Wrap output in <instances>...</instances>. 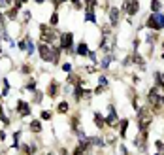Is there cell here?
Here are the masks:
<instances>
[{
    "instance_id": "277c9868",
    "label": "cell",
    "mask_w": 164,
    "mask_h": 155,
    "mask_svg": "<svg viewBox=\"0 0 164 155\" xmlns=\"http://www.w3.org/2000/svg\"><path fill=\"white\" fill-rule=\"evenodd\" d=\"M123 9L128 15H136L138 9H140V4H138V0H127V2L123 4Z\"/></svg>"
},
{
    "instance_id": "f1b7e54d",
    "label": "cell",
    "mask_w": 164,
    "mask_h": 155,
    "mask_svg": "<svg viewBox=\"0 0 164 155\" xmlns=\"http://www.w3.org/2000/svg\"><path fill=\"white\" fill-rule=\"evenodd\" d=\"M19 2H21V4H25V2H27V0H19Z\"/></svg>"
},
{
    "instance_id": "1f68e13d",
    "label": "cell",
    "mask_w": 164,
    "mask_h": 155,
    "mask_svg": "<svg viewBox=\"0 0 164 155\" xmlns=\"http://www.w3.org/2000/svg\"><path fill=\"white\" fill-rule=\"evenodd\" d=\"M47 155H53V153H47Z\"/></svg>"
},
{
    "instance_id": "f546056e",
    "label": "cell",
    "mask_w": 164,
    "mask_h": 155,
    "mask_svg": "<svg viewBox=\"0 0 164 155\" xmlns=\"http://www.w3.org/2000/svg\"><path fill=\"white\" fill-rule=\"evenodd\" d=\"M36 2H38V4H42V2H44V0H36Z\"/></svg>"
},
{
    "instance_id": "7402d4cb",
    "label": "cell",
    "mask_w": 164,
    "mask_h": 155,
    "mask_svg": "<svg viewBox=\"0 0 164 155\" xmlns=\"http://www.w3.org/2000/svg\"><path fill=\"white\" fill-rule=\"evenodd\" d=\"M78 125H79V117H78V115H76V117H72V127L76 129V127H78Z\"/></svg>"
},
{
    "instance_id": "d4e9b609",
    "label": "cell",
    "mask_w": 164,
    "mask_h": 155,
    "mask_svg": "<svg viewBox=\"0 0 164 155\" xmlns=\"http://www.w3.org/2000/svg\"><path fill=\"white\" fill-rule=\"evenodd\" d=\"M72 4L76 6V9H79V8H81V2H79V0H72Z\"/></svg>"
},
{
    "instance_id": "7c38bea8",
    "label": "cell",
    "mask_w": 164,
    "mask_h": 155,
    "mask_svg": "<svg viewBox=\"0 0 164 155\" xmlns=\"http://www.w3.org/2000/svg\"><path fill=\"white\" fill-rule=\"evenodd\" d=\"M30 131H32V132H40V131H42L40 121H32V123H30Z\"/></svg>"
},
{
    "instance_id": "30bf717a",
    "label": "cell",
    "mask_w": 164,
    "mask_h": 155,
    "mask_svg": "<svg viewBox=\"0 0 164 155\" xmlns=\"http://www.w3.org/2000/svg\"><path fill=\"white\" fill-rule=\"evenodd\" d=\"M74 98L76 100H79V98H83V89H81V85H76V89H74Z\"/></svg>"
},
{
    "instance_id": "d6986e66",
    "label": "cell",
    "mask_w": 164,
    "mask_h": 155,
    "mask_svg": "<svg viewBox=\"0 0 164 155\" xmlns=\"http://www.w3.org/2000/svg\"><path fill=\"white\" fill-rule=\"evenodd\" d=\"M109 63H111V57L108 55V57H104V61H102V66H104V68H108V66H109Z\"/></svg>"
},
{
    "instance_id": "484cf974",
    "label": "cell",
    "mask_w": 164,
    "mask_h": 155,
    "mask_svg": "<svg viewBox=\"0 0 164 155\" xmlns=\"http://www.w3.org/2000/svg\"><path fill=\"white\" fill-rule=\"evenodd\" d=\"M49 117H51L49 112H42V119H49Z\"/></svg>"
},
{
    "instance_id": "8992f818",
    "label": "cell",
    "mask_w": 164,
    "mask_h": 155,
    "mask_svg": "<svg viewBox=\"0 0 164 155\" xmlns=\"http://www.w3.org/2000/svg\"><path fill=\"white\" fill-rule=\"evenodd\" d=\"M106 123L109 125V127H117L119 119H117V114H115V110L109 106V114H108V119H106Z\"/></svg>"
},
{
    "instance_id": "5bb4252c",
    "label": "cell",
    "mask_w": 164,
    "mask_h": 155,
    "mask_svg": "<svg viewBox=\"0 0 164 155\" xmlns=\"http://www.w3.org/2000/svg\"><path fill=\"white\" fill-rule=\"evenodd\" d=\"M85 19H87V21H91V23H94V21H96V17H94V11H92V9H87V15H85Z\"/></svg>"
},
{
    "instance_id": "4316f807",
    "label": "cell",
    "mask_w": 164,
    "mask_h": 155,
    "mask_svg": "<svg viewBox=\"0 0 164 155\" xmlns=\"http://www.w3.org/2000/svg\"><path fill=\"white\" fill-rule=\"evenodd\" d=\"M89 59H91V61H96V55L92 53V51H89Z\"/></svg>"
},
{
    "instance_id": "44dd1931",
    "label": "cell",
    "mask_w": 164,
    "mask_h": 155,
    "mask_svg": "<svg viewBox=\"0 0 164 155\" xmlns=\"http://www.w3.org/2000/svg\"><path fill=\"white\" fill-rule=\"evenodd\" d=\"M59 23V13H53L51 15V25H57Z\"/></svg>"
},
{
    "instance_id": "4dcf8cb0",
    "label": "cell",
    "mask_w": 164,
    "mask_h": 155,
    "mask_svg": "<svg viewBox=\"0 0 164 155\" xmlns=\"http://www.w3.org/2000/svg\"><path fill=\"white\" fill-rule=\"evenodd\" d=\"M4 2H6V4H9V2H11V0H4Z\"/></svg>"
},
{
    "instance_id": "83f0119b",
    "label": "cell",
    "mask_w": 164,
    "mask_h": 155,
    "mask_svg": "<svg viewBox=\"0 0 164 155\" xmlns=\"http://www.w3.org/2000/svg\"><path fill=\"white\" fill-rule=\"evenodd\" d=\"M0 27H4V15L0 13Z\"/></svg>"
},
{
    "instance_id": "ac0fdd59",
    "label": "cell",
    "mask_w": 164,
    "mask_h": 155,
    "mask_svg": "<svg viewBox=\"0 0 164 155\" xmlns=\"http://www.w3.org/2000/svg\"><path fill=\"white\" fill-rule=\"evenodd\" d=\"M68 82L70 83H81V80H79V76H76V74H70V76H68Z\"/></svg>"
},
{
    "instance_id": "9a60e30c",
    "label": "cell",
    "mask_w": 164,
    "mask_h": 155,
    "mask_svg": "<svg viewBox=\"0 0 164 155\" xmlns=\"http://www.w3.org/2000/svg\"><path fill=\"white\" fill-rule=\"evenodd\" d=\"M57 110H59L60 114H66V112H68V102H60V104L57 106Z\"/></svg>"
},
{
    "instance_id": "3957f363",
    "label": "cell",
    "mask_w": 164,
    "mask_h": 155,
    "mask_svg": "<svg viewBox=\"0 0 164 155\" xmlns=\"http://www.w3.org/2000/svg\"><path fill=\"white\" fill-rule=\"evenodd\" d=\"M147 27L153 28V30H160V28L164 27V15H160V13L149 15V19H147Z\"/></svg>"
},
{
    "instance_id": "603a6c76",
    "label": "cell",
    "mask_w": 164,
    "mask_h": 155,
    "mask_svg": "<svg viewBox=\"0 0 164 155\" xmlns=\"http://www.w3.org/2000/svg\"><path fill=\"white\" fill-rule=\"evenodd\" d=\"M8 17H9V19H15V17H17V9L13 8L11 11H9V15H8Z\"/></svg>"
},
{
    "instance_id": "6da1fadb",
    "label": "cell",
    "mask_w": 164,
    "mask_h": 155,
    "mask_svg": "<svg viewBox=\"0 0 164 155\" xmlns=\"http://www.w3.org/2000/svg\"><path fill=\"white\" fill-rule=\"evenodd\" d=\"M38 51H40V57L44 61H51V63H59V53L60 47H49V44H40L38 46Z\"/></svg>"
},
{
    "instance_id": "ffe728a7",
    "label": "cell",
    "mask_w": 164,
    "mask_h": 155,
    "mask_svg": "<svg viewBox=\"0 0 164 155\" xmlns=\"http://www.w3.org/2000/svg\"><path fill=\"white\" fill-rule=\"evenodd\" d=\"M87 2V9H92L96 6V0H85Z\"/></svg>"
},
{
    "instance_id": "7a4b0ae2",
    "label": "cell",
    "mask_w": 164,
    "mask_h": 155,
    "mask_svg": "<svg viewBox=\"0 0 164 155\" xmlns=\"http://www.w3.org/2000/svg\"><path fill=\"white\" fill-rule=\"evenodd\" d=\"M138 121H140V129L145 132L147 127H149V123H151V110H147V108L138 110Z\"/></svg>"
},
{
    "instance_id": "9c48e42d",
    "label": "cell",
    "mask_w": 164,
    "mask_h": 155,
    "mask_svg": "<svg viewBox=\"0 0 164 155\" xmlns=\"http://www.w3.org/2000/svg\"><path fill=\"white\" fill-rule=\"evenodd\" d=\"M57 91H59V83L53 82L49 85V89H47V95H49V96H57Z\"/></svg>"
},
{
    "instance_id": "ba28073f",
    "label": "cell",
    "mask_w": 164,
    "mask_h": 155,
    "mask_svg": "<svg viewBox=\"0 0 164 155\" xmlns=\"http://www.w3.org/2000/svg\"><path fill=\"white\" fill-rule=\"evenodd\" d=\"M109 21H111L113 27L119 23V9L117 8H111V9H109Z\"/></svg>"
},
{
    "instance_id": "e0dca14e",
    "label": "cell",
    "mask_w": 164,
    "mask_h": 155,
    "mask_svg": "<svg viewBox=\"0 0 164 155\" xmlns=\"http://www.w3.org/2000/svg\"><path fill=\"white\" fill-rule=\"evenodd\" d=\"M151 9H153V11H159L160 9V0H151Z\"/></svg>"
},
{
    "instance_id": "5b68a950",
    "label": "cell",
    "mask_w": 164,
    "mask_h": 155,
    "mask_svg": "<svg viewBox=\"0 0 164 155\" xmlns=\"http://www.w3.org/2000/svg\"><path fill=\"white\" fill-rule=\"evenodd\" d=\"M72 42H74L72 32H64L62 36H60V49H68V51H72V49H70V47H72Z\"/></svg>"
},
{
    "instance_id": "4fadbf2b",
    "label": "cell",
    "mask_w": 164,
    "mask_h": 155,
    "mask_svg": "<svg viewBox=\"0 0 164 155\" xmlns=\"http://www.w3.org/2000/svg\"><path fill=\"white\" fill-rule=\"evenodd\" d=\"M127 129H128V121L125 119V121H121V136H127Z\"/></svg>"
},
{
    "instance_id": "52a82bcc",
    "label": "cell",
    "mask_w": 164,
    "mask_h": 155,
    "mask_svg": "<svg viewBox=\"0 0 164 155\" xmlns=\"http://www.w3.org/2000/svg\"><path fill=\"white\" fill-rule=\"evenodd\" d=\"M17 112L21 115H28V114H30V106H28L25 100H19L17 102Z\"/></svg>"
},
{
    "instance_id": "2e32d148",
    "label": "cell",
    "mask_w": 164,
    "mask_h": 155,
    "mask_svg": "<svg viewBox=\"0 0 164 155\" xmlns=\"http://www.w3.org/2000/svg\"><path fill=\"white\" fill-rule=\"evenodd\" d=\"M94 121H96V127H100V129L104 127V117H102L100 114H96V115H94Z\"/></svg>"
},
{
    "instance_id": "8fae6325",
    "label": "cell",
    "mask_w": 164,
    "mask_h": 155,
    "mask_svg": "<svg viewBox=\"0 0 164 155\" xmlns=\"http://www.w3.org/2000/svg\"><path fill=\"white\" fill-rule=\"evenodd\" d=\"M78 53H79V55H89V49H87V44H83V42L79 44V46H78Z\"/></svg>"
},
{
    "instance_id": "cb8c5ba5",
    "label": "cell",
    "mask_w": 164,
    "mask_h": 155,
    "mask_svg": "<svg viewBox=\"0 0 164 155\" xmlns=\"http://www.w3.org/2000/svg\"><path fill=\"white\" fill-rule=\"evenodd\" d=\"M157 148H159V151H160V153H162V151H164V144H162V142H160V140H157Z\"/></svg>"
}]
</instances>
